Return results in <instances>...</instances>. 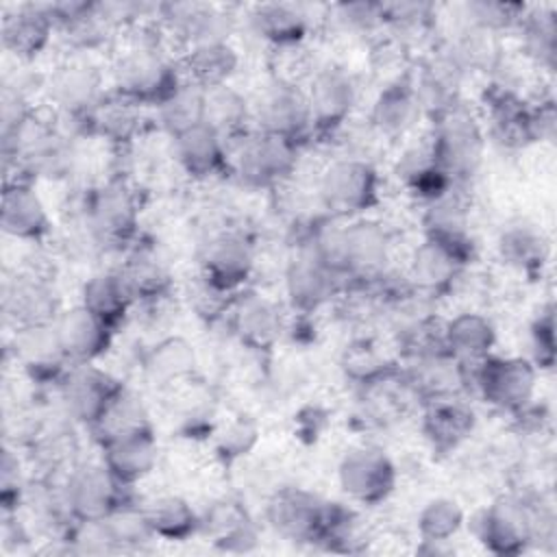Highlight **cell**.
Returning <instances> with one entry per match:
<instances>
[{
	"mask_svg": "<svg viewBox=\"0 0 557 557\" xmlns=\"http://www.w3.org/2000/svg\"><path fill=\"white\" fill-rule=\"evenodd\" d=\"M117 96L133 104H161L181 85V74L174 61L161 52L152 37L135 39L124 54H120L115 70Z\"/></svg>",
	"mask_w": 557,
	"mask_h": 557,
	"instance_id": "obj_1",
	"label": "cell"
},
{
	"mask_svg": "<svg viewBox=\"0 0 557 557\" xmlns=\"http://www.w3.org/2000/svg\"><path fill=\"white\" fill-rule=\"evenodd\" d=\"M437 165L450 178H466L476 172L483 157V133L476 120L457 104L435 117L431 141Z\"/></svg>",
	"mask_w": 557,
	"mask_h": 557,
	"instance_id": "obj_2",
	"label": "cell"
},
{
	"mask_svg": "<svg viewBox=\"0 0 557 557\" xmlns=\"http://www.w3.org/2000/svg\"><path fill=\"white\" fill-rule=\"evenodd\" d=\"M320 198L335 215L368 211L379 198V174L361 159H339L320 178Z\"/></svg>",
	"mask_w": 557,
	"mask_h": 557,
	"instance_id": "obj_3",
	"label": "cell"
},
{
	"mask_svg": "<svg viewBox=\"0 0 557 557\" xmlns=\"http://www.w3.org/2000/svg\"><path fill=\"white\" fill-rule=\"evenodd\" d=\"M296 165V144L263 131L239 137L235 168L250 185H274L292 174Z\"/></svg>",
	"mask_w": 557,
	"mask_h": 557,
	"instance_id": "obj_4",
	"label": "cell"
},
{
	"mask_svg": "<svg viewBox=\"0 0 557 557\" xmlns=\"http://www.w3.org/2000/svg\"><path fill=\"white\" fill-rule=\"evenodd\" d=\"M333 503L298 487L278 490L268 503V520L276 533L294 542L320 540Z\"/></svg>",
	"mask_w": 557,
	"mask_h": 557,
	"instance_id": "obj_5",
	"label": "cell"
},
{
	"mask_svg": "<svg viewBox=\"0 0 557 557\" xmlns=\"http://www.w3.org/2000/svg\"><path fill=\"white\" fill-rule=\"evenodd\" d=\"M476 385L494 407L522 411L535 392V366L520 357H485L479 361Z\"/></svg>",
	"mask_w": 557,
	"mask_h": 557,
	"instance_id": "obj_6",
	"label": "cell"
},
{
	"mask_svg": "<svg viewBox=\"0 0 557 557\" xmlns=\"http://www.w3.org/2000/svg\"><path fill=\"white\" fill-rule=\"evenodd\" d=\"M124 487L104 466H85L70 474L63 498L74 518L98 522L122 509Z\"/></svg>",
	"mask_w": 557,
	"mask_h": 557,
	"instance_id": "obj_7",
	"label": "cell"
},
{
	"mask_svg": "<svg viewBox=\"0 0 557 557\" xmlns=\"http://www.w3.org/2000/svg\"><path fill=\"white\" fill-rule=\"evenodd\" d=\"M339 485L357 503L374 505L389 496L396 483L392 459L372 446L352 448L339 463Z\"/></svg>",
	"mask_w": 557,
	"mask_h": 557,
	"instance_id": "obj_8",
	"label": "cell"
},
{
	"mask_svg": "<svg viewBox=\"0 0 557 557\" xmlns=\"http://www.w3.org/2000/svg\"><path fill=\"white\" fill-rule=\"evenodd\" d=\"M259 131L289 139H296L311 126L307 91H302L296 83L274 81L257 100L255 109Z\"/></svg>",
	"mask_w": 557,
	"mask_h": 557,
	"instance_id": "obj_9",
	"label": "cell"
},
{
	"mask_svg": "<svg viewBox=\"0 0 557 557\" xmlns=\"http://www.w3.org/2000/svg\"><path fill=\"white\" fill-rule=\"evenodd\" d=\"M61 392L67 411L76 420L94 426L124 389L109 372L89 363H76L65 372Z\"/></svg>",
	"mask_w": 557,
	"mask_h": 557,
	"instance_id": "obj_10",
	"label": "cell"
},
{
	"mask_svg": "<svg viewBox=\"0 0 557 557\" xmlns=\"http://www.w3.org/2000/svg\"><path fill=\"white\" fill-rule=\"evenodd\" d=\"M479 537L492 553L516 555L533 537V518L520 500L500 498L481 513Z\"/></svg>",
	"mask_w": 557,
	"mask_h": 557,
	"instance_id": "obj_11",
	"label": "cell"
},
{
	"mask_svg": "<svg viewBox=\"0 0 557 557\" xmlns=\"http://www.w3.org/2000/svg\"><path fill=\"white\" fill-rule=\"evenodd\" d=\"M355 98L357 87L348 72L335 65L320 70L307 91L311 126L320 131L337 128L350 115Z\"/></svg>",
	"mask_w": 557,
	"mask_h": 557,
	"instance_id": "obj_12",
	"label": "cell"
},
{
	"mask_svg": "<svg viewBox=\"0 0 557 557\" xmlns=\"http://www.w3.org/2000/svg\"><path fill=\"white\" fill-rule=\"evenodd\" d=\"M87 222L100 239L111 244L126 242L137 228L133 194L122 183L102 185L87 202Z\"/></svg>",
	"mask_w": 557,
	"mask_h": 557,
	"instance_id": "obj_13",
	"label": "cell"
},
{
	"mask_svg": "<svg viewBox=\"0 0 557 557\" xmlns=\"http://www.w3.org/2000/svg\"><path fill=\"white\" fill-rule=\"evenodd\" d=\"M468 252V239H442L426 235V242L416 250L411 261L413 283L424 292H444L463 268Z\"/></svg>",
	"mask_w": 557,
	"mask_h": 557,
	"instance_id": "obj_14",
	"label": "cell"
},
{
	"mask_svg": "<svg viewBox=\"0 0 557 557\" xmlns=\"http://www.w3.org/2000/svg\"><path fill=\"white\" fill-rule=\"evenodd\" d=\"M157 463V442L150 426L102 440V466L124 485H131Z\"/></svg>",
	"mask_w": 557,
	"mask_h": 557,
	"instance_id": "obj_15",
	"label": "cell"
},
{
	"mask_svg": "<svg viewBox=\"0 0 557 557\" xmlns=\"http://www.w3.org/2000/svg\"><path fill=\"white\" fill-rule=\"evenodd\" d=\"M252 272V250L235 233L213 235L200 252V274L211 283L235 292Z\"/></svg>",
	"mask_w": 557,
	"mask_h": 557,
	"instance_id": "obj_16",
	"label": "cell"
},
{
	"mask_svg": "<svg viewBox=\"0 0 557 557\" xmlns=\"http://www.w3.org/2000/svg\"><path fill=\"white\" fill-rule=\"evenodd\" d=\"M15 357L35 381L65 376V366L72 363L59 342L54 322L20 326L15 335Z\"/></svg>",
	"mask_w": 557,
	"mask_h": 557,
	"instance_id": "obj_17",
	"label": "cell"
},
{
	"mask_svg": "<svg viewBox=\"0 0 557 557\" xmlns=\"http://www.w3.org/2000/svg\"><path fill=\"white\" fill-rule=\"evenodd\" d=\"M54 326L59 342L72 363H91L111 344L113 326L102 322L83 305L61 313Z\"/></svg>",
	"mask_w": 557,
	"mask_h": 557,
	"instance_id": "obj_18",
	"label": "cell"
},
{
	"mask_svg": "<svg viewBox=\"0 0 557 557\" xmlns=\"http://www.w3.org/2000/svg\"><path fill=\"white\" fill-rule=\"evenodd\" d=\"M100 74L91 65L67 63L59 67L48 83L50 100L72 115H87L102 102Z\"/></svg>",
	"mask_w": 557,
	"mask_h": 557,
	"instance_id": "obj_19",
	"label": "cell"
},
{
	"mask_svg": "<svg viewBox=\"0 0 557 557\" xmlns=\"http://www.w3.org/2000/svg\"><path fill=\"white\" fill-rule=\"evenodd\" d=\"M337 276L318 255L307 252L292 261L287 270V296L296 309L315 311L335 294Z\"/></svg>",
	"mask_w": 557,
	"mask_h": 557,
	"instance_id": "obj_20",
	"label": "cell"
},
{
	"mask_svg": "<svg viewBox=\"0 0 557 557\" xmlns=\"http://www.w3.org/2000/svg\"><path fill=\"white\" fill-rule=\"evenodd\" d=\"M0 224L4 233L20 239H39L50 226L46 207L28 183H4Z\"/></svg>",
	"mask_w": 557,
	"mask_h": 557,
	"instance_id": "obj_21",
	"label": "cell"
},
{
	"mask_svg": "<svg viewBox=\"0 0 557 557\" xmlns=\"http://www.w3.org/2000/svg\"><path fill=\"white\" fill-rule=\"evenodd\" d=\"M233 329L252 350H270L283 333V315L272 300L246 296L233 305Z\"/></svg>",
	"mask_w": 557,
	"mask_h": 557,
	"instance_id": "obj_22",
	"label": "cell"
},
{
	"mask_svg": "<svg viewBox=\"0 0 557 557\" xmlns=\"http://www.w3.org/2000/svg\"><path fill=\"white\" fill-rule=\"evenodd\" d=\"M163 9L170 11L165 17L174 37H178L185 48L209 41H226L228 37L231 17L211 4H168Z\"/></svg>",
	"mask_w": 557,
	"mask_h": 557,
	"instance_id": "obj_23",
	"label": "cell"
},
{
	"mask_svg": "<svg viewBox=\"0 0 557 557\" xmlns=\"http://www.w3.org/2000/svg\"><path fill=\"white\" fill-rule=\"evenodd\" d=\"M54 20L39 4L20 7L2 20V41L9 52L20 59L37 57L50 41Z\"/></svg>",
	"mask_w": 557,
	"mask_h": 557,
	"instance_id": "obj_24",
	"label": "cell"
},
{
	"mask_svg": "<svg viewBox=\"0 0 557 557\" xmlns=\"http://www.w3.org/2000/svg\"><path fill=\"white\" fill-rule=\"evenodd\" d=\"M7 313L20 326H35V324H52L57 322V296L50 285L39 276H24L15 278L13 285L7 289L4 296Z\"/></svg>",
	"mask_w": 557,
	"mask_h": 557,
	"instance_id": "obj_25",
	"label": "cell"
},
{
	"mask_svg": "<svg viewBox=\"0 0 557 557\" xmlns=\"http://www.w3.org/2000/svg\"><path fill=\"white\" fill-rule=\"evenodd\" d=\"M174 152L183 170L196 178L220 172L226 163L224 139L205 124L174 137Z\"/></svg>",
	"mask_w": 557,
	"mask_h": 557,
	"instance_id": "obj_26",
	"label": "cell"
},
{
	"mask_svg": "<svg viewBox=\"0 0 557 557\" xmlns=\"http://www.w3.org/2000/svg\"><path fill=\"white\" fill-rule=\"evenodd\" d=\"M248 117L250 107L237 89L228 85L202 89V124L215 131L222 139H239L246 135Z\"/></svg>",
	"mask_w": 557,
	"mask_h": 557,
	"instance_id": "obj_27",
	"label": "cell"
},
{
	"mask_svg": "<svg viewBox=\"0 0 557 557\" xmlns=\"http://www.w3.org/2000/svg\"><path fill=\"white\" fill-rule=\"evenodd\" d=\"M494 342V326L481 313H459L444 324L446 352L457 361L479 363L481 359L490 357Z\"/></svg>",
	"mask_w": 557,
	"mask_h": 557,
	"instance_id": "obj_28",
	"label": "cell"
},
{
	"mask_svg": "<svg viewBox=\"0 0 557 557\" xmlns=\"http://www.w3.org/2000/svg\"><path fill=\"white\" fill-rule=\"evenodd\" d=\"M189 83L207 89L215 85H226L237 67V52L228 41H209L185 48L181 59Z\"/></svg>",
	"mask_w": 557,
	"mask_h": 557,
	"instance_id": "obj_29",
	"label": "cell"
},
{
	"mask_svg": "<svg viewBox=\"0 0 557 557\" xmlns=\"http://www.w3.org/2000/svg\"><path fill=\"white\" fill-rule=\"evenodd\" d=\"M133 300L135 296L122 272L96 274L83 287V307L109 326H115L120 320H124Z\"/></svg>",
	"mask_w": 557,
	"mask_h": 557,
	"instance_id": "obj_30",
	"label": "cell"
},
{
	"mask_svg": "<svg viewBox=\"0 0 557 557\" xmlns=\"http://www.w3.org/2000/svg\"><path fill=\"white\" fill-rule=\"evenodd\" d=\"M252 26L265 41L278 48H296L307 33V15L296 4L268 2L252 11Z\"/></svg>",
	"mask_w": 557,
	"mask_h": 557,
	"instance_id": "obj_31",
	"label": "cell"
},
{
	"mask_svg": "<svg viewBox=\"0 0 557 557\" xmlns=\"http://www.w3.org/2000/svg\"><path fill=\"white\" fill-rule=\"evenodd\" d=\"M146 376L159 385L170 387L187 381L196 370V352L183 337H168L159 342L144 361Z\"/></svg>",
	"mask_w": 557,
	"mask_h": 557,
	"instance_id": "obj_32",
	"label": "cell"
},
{
	"mask_svg": "<svg viewBox=\"0 0 557 557\" xmlns=\"http://www.w3.org/2000/svg\"><path fill=\"white\" fill-rule=\"evenodd\" d=\"M205 529L213 537V544L224 550H248L257 540L246 511L231 500L215 503L209 509Z\"/></svg>",
	"mask_w": 557,
	"mask_h": 557,
	"instance_id": "obj_33",
	"label": "cell"
},
{
	"mask_svg": "<svg viewBox=\"0 0 557 557\" xmlns=\"http://www.w3.org/2000/svg\"><path fill=\"white\" fill-rule=\"evenodd\" d=\"M459 74L461 70L455 65L450 57L431 63L422 72L418 87H413L420 107L435 113V117L453 109L459 89Z\"/></svg>",
	"mask_w": 557,
	"mask_h": 557,
	"instance_id": "obj_34",
	"label": "cell"
},
{
	"mask_svg": "<svg viewBox=\"0 0 557 557\" xmlns=\"http://www.w3.org/2000/svg\"><path fill=\"white\" fill-rule=\"evenodd\" d=\"M141 513L152 535L163 540H185L198 527L194 509L181 496H159L150 500Z\"/></svg>",
	"mask_w": 557,
	"mask_h": 557,
	"instance_id": "obj_35",
	"label": "cell"
},
{
	"mask_svg": "<svg viewBox=\"0 0 557 557\" xmlns=\"http://www.w3.org/2000/svg\"><path fill=\"white\" fill-rule=\"evenodd\" d=\"M420 113H422V107L418 102L413 87L392 85L379 96L372 117L383 133L403 135L418 122Z\"/></svg>",
	"mask_w": 557,
	"mask_h": 557,
	"instance_id": "obj_36",
	"label": "cell"
},
{
	"mask_svg": "<svg viewBox=\"0 0 557 557\" xmlns=\"http://www.w3.org/2000/svg\"><path fill=\"white\" fill-rule=\"evenodd\" d=\"M120 272L128 283L135 300L159 298L172 285V276L165 261H161L152 250H137L128 257L126 265Z\"/></svg>",
	"mask_w": 557,
	"mask_h": 557,
	"instance_id": "obj_37",
	"label": "cell"
},
{
	"mask_svg": "<svg viewBox=\"0 0 557 557\" xmlns=\"http://www.w3.org/2000/svg\"><path fill=\"white\" fill-rule=\"evenodd\" d=\"M474 416L459 403L440 400L424 416V431L437 448H453L472 431Z\"/></svg>",
	"mask_w": 557,
	"mask_h": 557,
	"instance_id": "obj_38",
	"label": "cell"
},
{
	"mask_svg": "<svg viewBox=\"0 0 557 557\" xmlns=\"http://www.w3.org/2000/svg\"><path fill=\"white\" fill-rule=\"evenodd\" d=\"M159 120L163 128L176 137L198 124H202V87L183 83L170 98L159 107Z\"/></svg>",
	"mask_w": 557,
	"mask_h": 557,
	"instance_id": "obj_39",
	"label": "cell"
},
{
	"mask_svg": "<svg viewBox=\"0 0 557 557\" xmlns=\"http://www.w3.org/2000/svg\"><path fill=\"white\" fill-rule=\"evenodd\" d=\"M463 524V511L453 498H435L431 500L418 518V531L424 542H446Z\"/></svg>",
	"mask_w": 557,
	"mask_h": 557,
	"instance_id": "obj_40",
	"label": "cell"
},
{
	"mask_svg": "<svg viewBox=\"0 0 557 557\" xmlns=\"http://www.w3.org/2000/svg\"><path fill=\"white\" fill-rule=\"evenodd\" d=\"M500 252L511 265L520 270H533L540 268L546 259V242L531 226H513L503 233Z\"/></svg>",
	"mask_w": 557,
	"mask_h": 557,
	"instance_id": "obj_41",
	"label": "cell"
},
{
	"mask_svg": "<svg viewBox=\"0 0 557 557\" xmlns=\"http://www.w3.org/2000/svg\"><path fill=\"white\" fill-rule=\"evenodd\" d=\"M524 44L535 59L544 63H553L557 28H555V15L550 11H533L524 15Z\"/></svg>",
	"mask_w": 557,
	"mask_h": 557,
	"instance_id": "obj_42",
	"label": "cell"
},
{
	"mask_svg": "<svg viewBox=\"0 0 557 557\" xmlns=\"http://www.w3.org/2000/svg\"><path fill=\"white\" fill-rule=\"evenodd\" d=\"M524 7L509 2H470L463 7V17H468V26L481 30H496L509 26L516 20H522Z\"/></svg>",
	"mask_w": 557,
	"mask_h": 557,
	"instance_id": "obj_43",
	"label": "cell"
},
{
	"mask_svg": "<svg viewBox=\"0 0 557 557\" xmlns=\"http://www.w3.org/2000/svg\"><path fill=\"white\" fill-rule=\"evenodd\" d=\"M233 292L211 283L209 278H205L202 274L189 285V305L191 309L200 315V318H218L222 313H226L228 309H233Z\"/></svg>",
	"mask_w": 557,
	"mask_h": 557,
	"instance_id": "obj_44",
	"label": "cell"
},
{
	"mask_svg": "<svg viewBox=\"0 0 557 557\" xmlns=\"http://www.w3.org/2000/svg\"><path fill=\"white\" fill-rule=\"evenodd\" d=\"M255 444H257V426L244 416L228 422L226 429L218 435V450L224 457L246 455Z\"/></svg>",
	"mask_w": 557,
	"mask_h": 557,
	"instance_id": "obj_45",
	"label": "cell"
},
{
	"mask_svg": "<svg viewBox=\"0 0 557 557\" xmlns=\"http://www.w3.org/2000/svg\"><path fill=\"white\" fill-rule=\"evenodd\" d=\"M555 324H553V311L548 309L533 326V350H535V363L540 368H550L555 359Z\"/></svg>",
	"mask_w": 557,
	"mask_h": 557,
	"instance_id": "obj_46",
	"label": "cell"
}]
</instances>
